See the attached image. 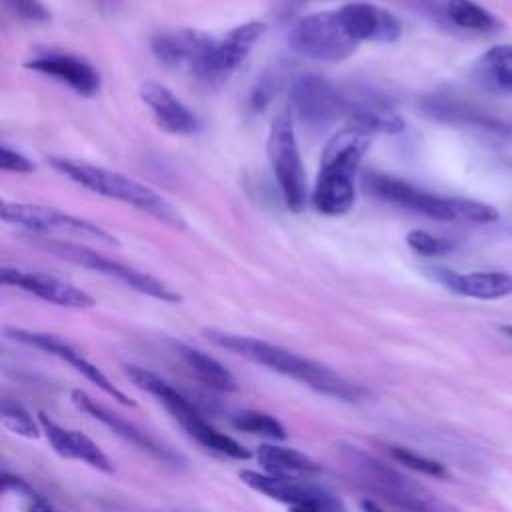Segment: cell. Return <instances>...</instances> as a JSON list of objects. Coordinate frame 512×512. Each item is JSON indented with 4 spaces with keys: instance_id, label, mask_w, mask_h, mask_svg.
Listing matches in <instances>:
<instances>
[{
    "instance_id": "cell-28",
    "label": "cell",
    "mask_w": 512,
    "mask_h": 512,
    "mask_svg": "<svg viewBox=\"0 0 512 512\" xmlns=\"http://www.w3.org/2000/svg\"><path fill=\"white\" fill-rule=\"evenodd\" d=\"M444 18L452 26L470 32H494L500 28L496 16L472 0H446Z\"/></svg>"
},
{
    "instance_id": "cell-16",
    "label": "cell",
    "mask_w": 512,
    "mask_h": 512,
    "mask_svg": "<svg viewBox=\"0 0 512 512\" xmlns=\"http://www.w3.org/2000/svg\"><path fill=\"white\" fill-rule=\"evenodd\" d=\"M26 68L36 70L44 76H52L58 82L66 84L76 94L86 98L94 96L102 86L98 70L84 58L68 52H58V50L38 52L26 62Z\"/></svg>"
},
{
    "instance_id": "cell-36",
    "label": "cell",
    "mask_w": 512,
    "mask_h": 512,
    "mask_svg": "<svg viewBox=\"0 0 512 512\" xmlns=\"http://www.w3.org/2000/svg\"><path fill=\"white\" fill-rule=\"evenodd\" d=\"M24 512H56V510L40 494H34L30 498H26Z\"/></svg>"
},
{
    "instance_id": "cell-31",
    "label": "cell",
    "mask_w": 512,
    "mask_h": 512,
    "mask_svg": "<svg viewBox=\"0 0 512 512\" xmlns=\"http://www.w3.org/2000/svg\"><path fill=\"white\" fill-rule=\"evenodd\" d=\"M406 244L420 256H426V258H440V256H446L450 254L456 244L444 236H436V234H430L426 230H410L406 234Z\"/></svg>"
},
{
    "instance_id": "cell-22",
    "label": "cell",
    "mask_w": 512,
    "mask_h": 512,
    "mask_svg": "<svg viewBox=\"0 0 512 512\" xmlns=\"http://www.w3.org/2000/svg\"><path fill=\"white\" fill-rule=\"evenodd\" d=\"M348 126L358 128L366 134H398L404 130V120L396 114L382 98L372 94L350 96L346 116Z\"/></svg>"
},
{
    "instance_id": "cell-15",
    "label": "cell",
    "mask_w": 512,
    "mask_h": 512,
    "mask_svg": "<svg viewBox=\"0 0 512 512\" xmlns=\"http://www.w3.org/2000/svg\"><path fill=\"white\" fill-rule=\"evenodd\" d=\"M72 398V404L82 410L84 414H88L90 418L98 420L100 424H104L106 428H110L116 436H120L122 440L130 442L132 446H136L138 450L146 452L148 456L164 462V464H170V466H180L184 464V458L180 454H176L174 450H170L168 446L160 444L158 440H154L150 434H146L144 430H140L136 424L124 420L122 416L110 412L108 408H104L102 404H98L94 398H90L84 390H72L70 394Z\"/></svg>"
},
{
    "instance_id": "cell-34",
    "label": "cell",
    "mask_w": 512,
    "mask_h": 512,
    "mask_svg": "<svg viewBox=\"0 0 512 512\" xmlns=\"http://www.w3.org/2000/svg\"><path fill=\"white\" fill-rule=\"evenodd\" d=\"M6 8L24 22H48L50 12L40 0H4Z\"/></svg>"
},
{
    "instance_id": "cell-7",
    "label": "cell",
    "mask_w": 512,
    "mask_h": 512,
    "mask_svg": "<svg viewBox=\"0 0 512 512\" xmlns=\"http://www.w3.org/2000/svg\"><path fill=\"white\" fill-rule=\"evenodd\" d=\"M34 244L44 248L46 252L58 256V258H62V260L74 262L76 266H82V268L100 272L104 276H110V278L130 286L132 290L150 296V298H156V300H162V302H180V294L174 292L172 288H168L156 276H152L148 272H142V270H136V268H132L128 264H122L118 260H112V258H108L100 252H94L90 248H84L80 244H74V242H68V240H54V238H34Z\"/></svg>"
},
{
    "instance_id": "cell-1",
    "label": "cell",
    "mask_w": 512,
    "mask_h": 512,
    "mask_svg": "<svg viewBox=\"0 0 512 512\" xmlns=\"http://www.w3.org/2000/svg\"><path fill=\"white\" fill-rule=\"evenodd\" d=\"M204 336L216 346L236 356H242L258 366H264L272 372H278L286 378H292L324 396L344 400V402H358L368 394V390L362 384L348 380L346 376L338 374L330 366L316 362L312 358H306L302 354H296L278 344L244 336V334L216 330V328L204 330Z\"/></svg>"
},
{
    "instance_id": "cell-33",
    "label": "cell",
    "mask_w": 512,
    "mask_h": 512,
    "mask_svg": "<svg viewBox=\"0 0 512 512\" xmlns=\"http://www.w3.org/2000/svg\"><path fill=\"white\" fill-rule=\"evenodd\" d=\"M282 70L274 68V70H268L266 74L260 76V80L254 84L252 92H250V106L254 110H264L270 100L276 96L280 84H282Z\"/></svg>"
},
{
    "instance_id": "cell-23",
    "label": "cell",
    "mask_w": 512,
    "mask_h": 512,
    "mask_svg": "<svg viewBox=\"0 0 512 512\" xmlns=\"http://www.w3.org/2000/svg\"><path fill=\"white\" fill-rule=\"evenodd\" d=\"M438 282L448 290L476 300H498L512 294V274L508 272H452L436 270Z\"/></svg>"
},
{
    "instance_id": "cell-18",
    "label": "cell",
    "mask_w": 512,
    "mask_h": 512,
    "mask_svg": "<svg viewBox=\"0 0 512 512\" xmlns=\"http://www.w3.org/2000/svg\"><path fill=\"white\" fill-rule=\"evenodd\" d=\"M344 30L352 40L360 42H394L400 38L402 28L398 18L368 2H350L336 10Z\"/></svg>"
},
{
    "instance_id": "cell-19",
    "label": "cell",
    "mask_w": 512,
    "mask_h": 512,
    "mask_svg": "<svg viewBox=\"0 0 512 512\" xmlns=\"http://www.w3.org/2000/svg\"><path fill=\"white\" fill-rule=\"evenodd\" d=\"M140 98L154 116L160 130L168 134H194L200 128L196 114L174 96L164 84L146 80L140 84Z\"/></svg>"
},
{
    "instance_id": "cell-14",
    "label": "cell",
    "mask_w": 512,
    "mask_h": 512,
    "mask_svg": "<svg viewBox=\"0 0 512 512\" xmlns=\"http://www.w3.org/2000/svg\"><path fill=\"white\" fill-rule=\"evenodd\" d=\"M6 336L68 362L78 374H82L88 382H92L96 388H100L112 400H116L124 406H136L130 396H126L120 388H116V384L96 364H92L88 358H84L80 354V350H76L66 340H62L54 334H48V332H36V330H24V328H6Z\"/></svg>"
},
{
    "instance_id": "cell-8",
    "label": "cell",
    "mask_w": 512,
    "mask_h": 512,
    "mask_svg": "<svg viewBox=\"0 0 512 512\" xmlns=\"http://www.w3.org/2000/svg\"><path fill=\"white\" fill-rule=\"evenodd\" d=\"M266 154L286 206L302 212L306 206V174L298 152L294 124L288 112L276 114L270 124Z\"/></svg>"
},
{
    "instance_id": "cell-2",
    "label": "cell",
    "mask_w": 512,
    "mask_h": 512,
    "mask_svg": "<svg viewBox=\"0 0 512 512\" xmlns=\"http://www.w3.org/2000/svg\"><path fill=\"white\" fill-rule=\"evenodd\" d=\"M338 456L358 486L402 512H464L356 444H340Z\"/></svg>"
},
{
    "instance_id": "cell-17",
    "label": "cell",
    "mask_w": 512,
    "mask_h": 512,
    "mask_svg": "<svg viewBox=\"0 0 512 512\" xmlns=\"http://www.w3.org/2000/svg\"><path fill=\"white\" fill-rule=\"evenodd\" d=\"M2 282L8 284V286L22 288V290L38 296L40 300H46L50 304L64 306V308L86 310V308H92L96 304L94 298L88 292H84V290H80V288L60 280V278L42 274V272H26V270H20V268L4 266L2 268Z\"/></svg>"
},
{
    "instance_id": "cell-40",
    "label": "cell",
    "mask_w": 512,
    "mask_h": 512,
    "mask_svg": "<svg viewBox=\"0 0 512 512\" xmlns=\"http://www.w3.org/2000/svg\"><path fill=\"white\" fill-rule=\"evenodd\" d=\"M106 2H108V4H114V2H116V0H106Z\"/></svg>"
},
{
    "instance_id": "cell-39",
    "label": "cell",
    "mask_w": 512,
    "mask_h": 512,
    "mask_svg": "<svg viewBox=\"0 0 512 512\" xmlns=\"http://www.w3.org/2000/svg\"><path fill=\"white\" fill-rule=\"evenodd\" d=\"M502 332H506L512 338V326H502Z\"/></svg>"
},
{
    "instance_id": "cell-35",
    "label": "cell",
    "mask_w": 512,
    "mask_h": 512,
    "mask_svg": "<svg viewBox=\"0 0 512 512\" xmlns=\"http://www.w3.org/2000/svg\"><path fill=\"white\" fill-rule=\"evenodd\" d=\"M0 166L6 172H24V174L34 172V168H36L32 160H28L24 154L10 148L8 144L0 146Z\"/></svg>"
},
{
    "instance_id": "cell-4",
    "label": "cell",
    "mask_w": 512,
    "mask_h": 512,
    "mask_svg": "<svg viewBox=\"0 0 512 512\" xmlns=\"http://www.w3.org/2000/svg\"><path fill=\"white\" fill-rule=\"evenodd\" d=\"M50 164L56 172L64 174L68 180H72L74 184L106 196V198H114L120 202H126L138 210L148 212L150 216L176 226V228H184L182 216L180 212L158 192H154L150 186L124 176L120 172L114 170H106L82 160H70V158H50Z\"/></svg>"
},
{
    "instance_id": "cell-27",
    "label": "cell",
    "mask_w": 512,
    "mask_h": 512,
    "mask_svg": "<svg viewBox=\"0 0 512 512\" xmlns=\"http://www.w3.org/2000/svg\"><path fill=\"white\" fill-rule=\"evenodd\" d=\"M424 110L440 120L446 122H458V124H476V126H484L488 130H504L502 124H498L494 118L482 114L480 110H476L472 104L468 102H460L454 100L450 96H430L424 100Z\"/></svg>"
},
{
    "instance_id": "cell-24",
    "label": "cell",
    "mask_w": 512,
    "mask_h": 512,
    "mask_svg": "<svg viewBox=\"0 0 512 512\" xmlns=\"http://www.w3.org/2000/svg\"><path fill=\"white\" fill-rule=\"evenodd\" d=\"M472 80L492 94H512V44L488 48L472 64Z\"/></svg>"
},
{
    "instance_id": "cell-37",
    "label": "cell",
    "mask_w": 512,
    "mask_h": 512,
    "mask_svg": "<svg viewBox=\"0 0 512 512\" xmlns=\"http://www.w3.org/2000/svg\"><path fill=\"white\" fill-rule=\"evenodd\" d=\"M360 508H362V512H384L374 500H368V498L360 502Z\"/></svg>"
},
{
    "instance_id": "cell-29",
    "label": "cell",
    "mask_w": 512,
    "mask_h": 512,
    "mask_svg": "<svg viewBox=\"0 0 512 512\" xmlns=\"http://www.w3.org/2000/svg\"><path fill=\"white\" fill-rule=\"evenodd\" d=\"M0 420L2 426L6 430H10L12 434L20 436V438H28V440H36L42 432L40 422H36L32 418V414L26 410L24 404H20L18 400L12 398H4L0 404Z\"/></svg>"
},
{
    "instance_id": "cell-25",
    "label": "cell",
    "mask_w": 512,
    "mask_h": 512,
    "mask_svg": "<svg viewBox=\"0 0 512 512\" xmlns=\"http://www.w3.org/2000/svg\"><path fill=\"white\" fill-rule=\"evenodd\" d=\"M256 460L264 468L266 474L272 476H290V478H310L322 472V466L298 452L294 448L278 446V444H262L256 450Z\"/></svg>"
},
{
    "instance_id": "cell-11",
    "label": "cell",
    "mask_w": 512,
    "mask_h": 512,
    "mask_svg": "<svg viewBox=\"0 0 512 512\" xmlns=\"http://www.w3.org/2000/svg\"><path fill=\"white\" fill-rule=\"evenodd\" d=\"M2 220L16 224L20 228H26L28 232H34V234L66 232V234H74V236H82V238H90L106 244H116V238L104 228L80 216L62 212L50 206H42V204L2 202Z\"/></svg>"
},
{
    "instance_id": "cell-38",
    "label": "cell",
    "mask_w": 512,
    "mask_h": 512,
    "mask_svg": "<svg viewBox=\"0 0 512 512\" xmlns=\"http://www.w3.org/2000/svg\"><path fill=\"white\" fill-rule=\"evenodd\" d=\"M290 512H328V510H322V508H296V510H290Z\"/></svg>"
},
{
    "instance_id": "cell-30",
    "label": "cell",
    "mask_w": 512,
    "mask_h": 512,
    "mask_svg": "<svg viewBox=\"0 0 512 512\" xmlns=\"http://www.w3.org/2000/svg\"><path fill=\"white\" fill-rule=\"evenodd\" d=\"M232 424L240 432L258 434V436L272 438V440H284L286 438V430L280 424V420H276L272 414H266V412H260V410L238 412L232 418Z\"/></svg>"
},
{
    "instance_id": "cell-10",
    "label": "cell",
    "mask_w": 512,
    "mask_h": 512,
    "mask_svg": "<svg viewBox=\"0 0 512 512\" xmlns=\"http://www.w3.org/2000/svg\"><path fill=\"white\" fill-rule=\"evenodd\" d=\"M240 480L258 494L272 498L280 504H286L290 510L296 508H322L328 512H344L342 500L326 490L320 484L310 482L308 478H290V476H272L256 470H240Z\"/></svg>"
},
{
    "instance_id": "cell-20",
    "label": "cell",
    "mask_w": 512,
    "mask_h": 512,
    "mask_svg": "<svg viewBox=\"0 0 512 512\" xmlns=\"http://www.w3.org/2000/svg\"><path fill=\"white\" fill-rule=\"evenodd\" d=\"M38 422L42 428V434L54 448V452L68 460H80L88 464L94 470H100L104 474H112L114 466L112 460L100 450L96 442H92L86 434L78 430H68L60 424H56L52 418H48L44 412L38 414Z\"/></svg>"
},
{
    "instance_id": "cell-9",
    "label": "cell",
    "mask_w": 512,
    "mask_h": 512,
    "mask_svg": "<svg viewBox=\"0 0 512 512\" xmlns=\"http://www.w3.org/2000/svg\"><path fill=\"white\" fill-rule=\"evenodd\" d=\"M288 44L300 56L320 62H340L358 48V42L344 30L336 10L314 12L298 20L288 32Z\"/></svg>"
},
{
    "instance_id": "cell-32",
    "label": "cell",
    "mask_w": 512,
    "mask_h": 512,
    "mask_svg": "<svg viewBox=\"0 0 512 512\" xmlns=\"http://www.w3.org/2000/svg\"><path fill=\"white\" fill-rule=\"evenodd\" d=\"M388 452L396 462H400L402 466H406L410 470H416V472L432 476V478H450L448 470L440 462L430 460V458H426L418 452H412V450L402 448V446H388Z\"/></svg>"
},
{
    "instance_id": "cell-3",
    "label": "cell",
    "mask_w": 512,
    "mask_h": 512,
    "mask_svg": "<svg viewBox=\"0 0 512 512\" xmlns=\"http://www.w3.org/2000/svg\"><path fill=\"white\" fill-rule=\"evenodd\" d=\"M370 140V134L346 126L326 142L312 194L314 208L320 214L340 216L352 208L356 194L354 176Z\"/></svg>"
},
{
    "instance_id": "cell-12",
    "label": "cell",
    "mask_w": 512,
    "mask_h": 512,
    "mask_svg": "<svg viewBox=\"0 0 512 512\" xmlns=\"http://www.w3.org/2000/svg\"><path fill=\"white\" fill-rule=\"evenodd\" d=\"M290 102L304 124L324 128L336 118L346 116L348 94L324 76L302 74L290 86Z\"/></svg>"
},
{
    "instance_id": "cell-13",
    "label": "cell",
    "mask_w": 512,
    "mask_h": 512,
    "mask_svg": "<svg viewBox=\"0 0 512 512\" xmlns=\"http://www.w3.org/2000/svg\"><path fill=\"white\" fill-rule=\"evenodd\" d=\"M266 26L260 20H250L232 28L224 38L216 40L212 50L190 70L198 80L216 84L226 80L250 54L262 38Z\"/></svg>"
},
{
    "instance_id": "cell-26",
    "label": "cell",
    "mask_w": 512,
    "mask_h": 512,
    "mask_svg": "<svg viewBox=\"0 0 512 512\" xmlns=\"http://www.w3.org/2000/svg\"><path fill=\"white\" fill-rule=\"evenodd\" d=\"M174 350L180 356V360L190 368V372H194V376L208 388L218 390V392L238 390V382L232 376V372L224 364H220L216 358L208 356L206 352H202L198 348H192V346H186L180 342L174 344Z\"/></svg>"
},
{
    "instance_id": "cell-6",
    "label": "cell",
    "mask_w": 512,
    "mask_h": 512,
    "mask_svg": "<svg viewBox=\"0 0 512 512\" xmlns=\"http://www.w3.org/2000/svg\"><path fill=\"white\" fill-rule=\"evenodd\" d=\"M124 368H126V376L140 390L154 396L156 402H160L170 412V416L184 428V432L190 438H194L200 446H204L216 454L234 458V460H248L252 456L248 448H244L232 436L216 430L208 420H204L200 410L182 392H178L172 384H168L164 378H160L158 374H154L152 370H146L142 366L130 364Z\"/></svg>"
},
{
    "instance_id": "cell-5",
    "label": "cell",
    "mask_w": 512,
    "mask_h": 512,
    "mask_svg": "<svg viewBox=\"0 0 512 512\" xmlns=\"http://www.w3.org/2000/svg\"><path fill=\"white\" fill-rule=\"evenodd\" d=\"M366 188L374 196L386 202H392L396 206H402L406 210H412L442 222L456 220V222H472V224H490L500 218L498 210L490 204H484L478 200L446 198V196L430 194L390 174L370 172L366 176Z\"/></svg>"
},
{
    "instance_id": "cell-21",
    "label": "cell",
    "mask_w": 512,
    "mask_h": 512,
    "mask_svg": "<svg viewBox=\"0 0 512 512\" xmlns=\"http://www.w3.org/2000/svg\"><path fill=\"white\" fill-rule=\"evenodd\" d=\"M216 44V38L200 30H170L152 40L154 56L168 66H186L192 70Z\"/></svg>"
}]
</instances>
